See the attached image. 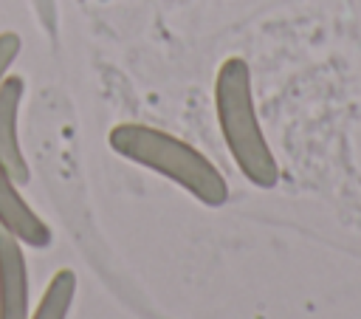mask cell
<instances>
[{
  "label": "cell",
  "mask_w": 361,
  "mask_h": 319,
  "mask_svg": "<svg viewBox=\"0 0 361 319\" xmlns=\"http://www.w3.org/2000/svg\"><path fill=\"white\" fill-rule=\"evenodd\" d=\"M107 144L124 161H133L172 181L203 206L220 209L231 195L228 181L223 178V172L214 167L212 158H206L197 147L161 127L144 121H121L110 130Z\"/></svg>",
  "instance_id": "obj_1"
},
{
  "label": "cell",
  "mask_w": 361,
  "mask_h": 319,
  "mask_svg": "<svg viewBox=\"0 0 361 319\" xmlns=\"http://www.w3.org/2000/svg\"><path fill=\"white\" fill-rule=\"evenodd\" d=\"M214 116L228 147V155L234 158L243 178L257 189H274L282 178V169L262 133L259 113L254 104L251 68L243 56H228L217 68Z\"/></svg>",
  "instance_id": "obj_2"
},
{
  "label": "cell",
  "mask_w": 361,
  "mask_h": 319,
  "mask_svg": "<svg viewBox=\"0 0 361 319\" xmlns=\"http://www.w3.org/2000/svg\"><path fill=\"white\" fill-rule=\"evenodd\" d=\"M23 96H25V79L17 73H8L0 88V169H6V175L20 186L31 181V167L20 144Z\"/></svg>",
  "instance_id": "obj_3"
},
{
  "label": "cell",
  "mask_w": 361,
  "mask_h": 319,
  "mask_svg": "<svg viewBox=\"0 0 361 319\" xmlns=\"http://www.w3.org/2000/svg\"><path fill=\"white\" fill-rule=\"evenodd\" d=\"M31 279L25 246L0 229V319H28Z\"/></svg>",
  "instance_id": "obj_4"
},
{
  "label": "cell",
  "mask_w": 361,
  "mask_h": 319,
  "mask_svg": "<svg viewBox=\"0 0 361 319\" xmlns=\"http://www.w3.org/2000/svg\"><path fill=\"white\" fill-rule=\"evenodd\" d=\"M0 229L14 234L25 248L45 251L54 243L51 226L34 212V206L23 198L20 183H14L6 169H0Z\"/></svg>",
  "instance_id": "obj_5"
},
{
  "label": "cell",
  "mask_w": 361,
  "mask_h": 319,
  "mask_svg": "<svg viewBox=\"0 0 361 319\" xmlns=\"http://www.w3.org/2000/svg\"><path fill=\"white\" fill-rule=\"evenodd\" d=\"M76 288H79L76 274L71 268H59L42 288L37 305L28 311V319H68L76 299Z\"/></svg>",
  "instance_id": "obj_6"
},
{
  "label": "cell",
  "mask_w": 361,
  "mask_h": 319,
  "mask_svg": "<svg viewBox=\"0 0 361 319\" xmlns=\"http://www.w3.org/2000/svg\"><path fill=\"white\" fill-rule=\"evenodd\" d=\"M20 51H23V37L17 31H0V88L11 73V65L17 62Z\"/></svg>",
  "instance_id": "obj_7"
}]
</instances>
